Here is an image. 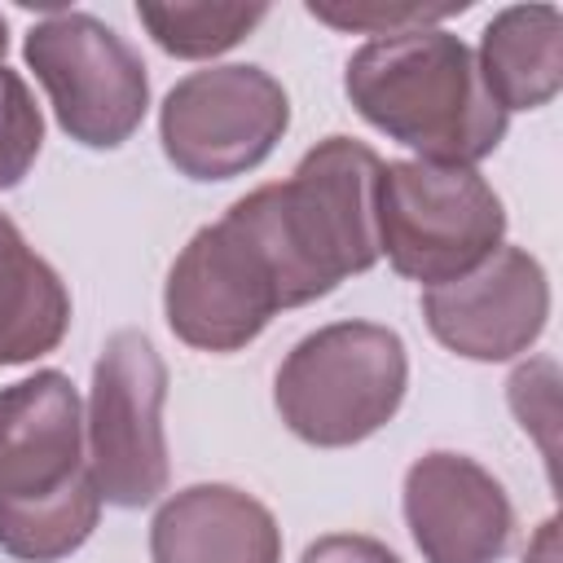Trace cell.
I'll use <instances>...</instances> for the list:
<instances>
[{
  "label": "cell",
  "mask_w": 563,
  "mask_h": 563,
  "mask_svg": "<svg viewBox=\"0 0 563 563\" xmlns=\"http://www.w3.org/2000/svg\"><path fill=\"white\" fill-rule=\"evenodd\" d=\"M378 172L383 158L369 145L325 136L286 180L260 185L224 211L264 251L282 308H303L378 264Z\"/></svg>",
  "instance_id": "obj_1"
},
{
  "label": "cell",
  "mask_w": 563,
  "mask_h": 563,
  "mask_svg": "<svg viewBox=\"0 0 563 563\" xmlns=\"http://www.w3.org/2000/svg\"><path fill=\"white\" fill-rule=\"evenodd\" d=\"M101 506L75 383L35 369L0 387V550L18 563H57L92 537Z\"/></svg>",
  "instance_id": "obj_2"
},
{
  "label": "cell",
  "mask_w": 563,
  "mask_h": 563,
  "mask_svg": "<svg viewBox=\"0 0 563 563\" xmlns=\"http://www.w3.org/2000/svg\"><path fill=\"white\" fill-rule=\"evenodd\" d=\"M343 92L365 123L413 150L422 163L475 167L488 158L506 119L484 92L475 53L444 26L378 35L347 57Z\"/></svg>",
  "instance_id": "obj_3"
},
{
  "label": "cell",
  "mask_w": 563,
  "mask_h": 563,
  "mask_svg": "<svg viewBox=\"0 0 563 563\" xmlns=\"http://www.w3.org/2000/svg\"><path fill=\"white\" fill-rule=\"evenodd\" d=\"M409 387V356L378 321H330L303 334L273 378L282 422L317 449H347L383 431Z\"/></svg>",
  "instance_id": "obj_4"
},
{
  "label": "cell",
  "mask_w": 563,
  "mask_h": 563,
  "mask_svg": "<svg viewBox=\"0 0 563 563\" xmlns=\"http://www.w3.org/2000/svg\"><path fill=\"white\" fill-rule=\"evenodd\" d=\"M378 255L422 286L479 268L506 238V207L475 167L400 158L378 172Z\"/></svg>",
  "instance_id": "obj_5"
},
{
  "label": "cell",
  "mask_w": 563,
  "mask_h": 563,
  "mask_svg": "<svg viewBox=\"0 0 563 563\" xmlns=\"http://www.w3.org/2000/svg\"><path fill=\"white\" fill-rule=\"evenodd\" d=\"M26 66L48 106L84 150H119L150 110V75L141 53L101 18L57 9L26 31Z\"/></svg>",
  "instance_id": "obj_6"
},
{
  "label": "cell",
  "mask_w": 563,
  "mask_h": 563,
  "mask_svg": "<svg viewBox=\"0 0 563 563\" xmlns=\"http://www.w3.org/2000/svg\"><path fill=\"white\" fill-rule=\"evenodd\" d=\"M167 365L150 334L114 330L92 365L84 440L101 501L141 510L167 493Z\"/></svg>",
  "instance_id": "obj_7"
},
{
  "label": "cell",
  "mask_w": 563,
  "mask_h": 563,
  "mask_svg": "<svg viewBox=\"0 0 563 563\" xmlns=\"http://www.w3.org/2000/svg\"><path fill=\"white\" fill-rule=\"evenodd\" d=\"M290 128V97L264 66H207L176 79L158 106L167 163L189 180L255 172Z\"/></svg>",
  "instance_id": "obj_8"
},
{
  "label": "cell",
  "mask_w": 563,
  "mask_h": 563,
  "mask_svg": "<svg viewBox=\"0 0 563 563\" xmlns=\"http://www.w3.org/2000/svg\"><path fill=\"white\" fill-rule=\"evenodd\" d=\"M163 312L180 343L198 352H238L282 312V290L251 233L220 216L176 255L163 286Z\"/></svg>",
  "instance_id": "obj_9"
},
{
  "label": "cell",
  "mask_w": 563,
  "mask_h": 563,
  "mask_svg": "<svg viewBox=\"0 0 563 563\" xmlns=\"http://www.w3.org/2000/svg\"><path fill=\"white\" fill-rule=\"evenodd\" d=\"M422 321L466 361H510L528 352L550 321V277L523 246H497L457 282L422 290Z\"/></svg>",
  "instance_id": "obj_10"
},
{
  "label": "cell",
  "mask_w": 563,
  "mask_h": 563,
  "mask_svg": "<svg viewBox=\"0 0 563 563\" xmlns=\"http://www.w3.org/2000/svg\"><path fill=\"white\" fill-rule=\"evenodd\" d=\"M400 506L427 563H497L510 550V497L501 479L466 453H422L405 471Z\"/></svg>",
  "instance_id": "obj_11"
},
{
  "label": "cell",
  "mask_w": 563,
  "mask_h": 563,
  "mask_svg": "<svg viewBox=\"0 0 563 563\" xmlns=\"http://www.w3.org/2000/svg\"><path fill=\"white\" fill-rule=\"evenodd\" d=\"M154 563H282V528L233 484H189L150 523Z\"/></svg>",
  "instance_id": "obj_12"
},
{
  "label": "cell",
  "mask_w": 563,
  "mask_h": 563,
  "mask_svg": "<svg viewBox=\"0 0 563 563\" xmlns=\"http://www.w3.org/2000/svg\"><path fill=\"white\" fill-rule=\"evenodd\" d=\"M484 92L510 110H541L563 84V18L554 4H510L501 9L475 53Z\"/></svg>",
  "instance_id": "obj_13"
},
{
  "label": "cell",
  "mask_w": 563,
  "mask_h": 563,
  "mask_svg": "<svg viewBox=\"0 0 563 563\" xmlns=\"http://www.w3.org/2000/svg\"><path fill=\"white\" fill-rule=\"evenodd\" d=\"M70 330V290L0 211V365L48 356Z\"/></svg>",
  "instance_id": "obj_14"
},
{
  "label": "cell",
  "mask_w": 563,
  "mask_h": 563,
  "mask_svg": "<svg viewBox=\"0 0 563 563\" xmlns=\"http://www.w3.org/2000/svg\"><path fill=\"white\" fill-rule=\"evenodd\" d=\"M136 18L163 53L185 57V62H202V57H220L233 44H242L268 18V4H158V0H141Z\"/></svg>",
  "instance_id": "obj_15"
},
{
  "label": "cell",
  "mask_w": 563,
  "mask_h": 563,
  "mask_svg": "<svg viewBox=\"0 0 563 563\" xmlns=\"http://www.w3.org/2000/svg\"><path fill=\"white\" fill-rule=\"evenodd\" d=\"M44 145V114L26 88V79L0 66V194L22 185Z\"/></svg>",
  "instance_id": "obj_16"
},
{
  "label": "cell",
  "mask_w": 563,
  "mask_h": 563,
  "mask_svg": "<svg viewBox=\"0 0 563 563\" xmlns=\"http://www.w3.org/2000/svg\"><path fill=\"white\" fill-rule=\"evenodd\" d=\"M308 13L317 22H325V26L369 31L378 40V35L422 31L427 22L466 13V0H457V4H422V0H400V4H391V0H308Z\"/></svg>",
  "instance_id": "obj_17"
},
{
  "label": "cell",
  "mask_w": 563,
  "mask_h": 563,
  "mask_svg": "<svg viewBox=\"0 0 563 563\" xmlns=\"http://www.w3.org/2000/svg\"><path fill=\"white\" fill-rule=\"evenodd\" d=\"M506 387H510V409H515L519 427L537 431V440L545 449V462H550V453H554V440H550V431H554V361L541 356L532 365H519Z\"/></svg>",
  "instance_id": "obj_18"
},
{
  "label": "cell",
  "mask_w": 563,
  "mask_h": 563,
  "mask_svg": "<svg viewBox=\"0 0 563 563\" xmlns=\"http://www.w3.org/2000/svg\"><path fill=\"white\" fill-rule=\"evenodd\" d=\"M299 563H400L383 541L361 537V532H330L303 550Z\"/></svg>",
  "instance_id": "obj_19"
},
{
  "label": "cell",
  "mask_w": 563,
  "mask_h": 563,
  "mask_svg": "<svg viewBox=\"0 0 563 563\" xmlns=\"http://www.w3.org/2000/svg\"><path fill=\"white\" fill-rule=\"evenodd\" d=\"M523 563H559V519H545L523 554Z\"/></svg>",
  "instance_id": "obj_20"
},
{
  "label": "cell",
  "mask_w": 563,
  "mask_h": 563,
  "mask_svg": "<svg viewBox=\"0 0 563 563\" xmlns=\"http://www.w3.org/2000/svg\"><path fill=\"white\" fill-rule=\"evenodd\" d=\"M4 53H9V26H4V18H0V66H4Z\"/></svg>",
  "instance_id": "obj_21"
}]
</instances>
